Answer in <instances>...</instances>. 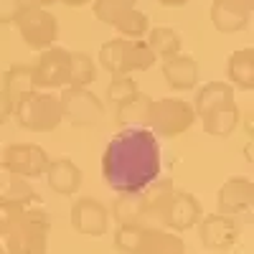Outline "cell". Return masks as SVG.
Masks as SVG:
<instances>
[{
    "instance_id": "cell-1",
    "label": "cell",
    "mask_w": 254,
    "mask_h": 254,
    "mask_svg": "<svg viewBox=\"0 0 254 254\" xmlns=\"http://www.w3.org/2000/svg\"><path fill=\"white\" fill-rule=\"evenodd\" d=\"M102 176L117 193H137L160 178V142L147 127H125L102 155Z\"/></svg>"
},
{
    "instance_id": "cell-2",
    "label": "cell",
    "mask_w": 254,
    "mask_h": 254,
    "mask_svg": "<svg viewBox=\"0 0 254 254\" xmlns=\"http://www.w3.org/2000/svg\"><path fill=\"white\" fill-rule=\"evenodd\" d=\"M99 66L104 71H110L112 76H127L132 71H145L158 61L153 49L147 46L145 38H112L107 44H102L99 49Z\"/></svg>"
},
{
    "instance_id": "cell-3",
    "label": "cell",
    "mask_w": 254,
    "mask_h": 254,
    "mask_svg": "<svg viewBox=\"0 0 254 254\" xmlns=\"http://www.w3.org/2000/svg\"><path fill=\"white\" fill-rule=\"evenodd\" d=\"M196 120L198 117L190 102L181 97H163V99L150 102L145 127L155 137H176V135H183Z\"/></svg>"
},
{
    "instance_id": "cell-4",
    "label": "cell",
    "mask_w": 254,
    "mask_h": 254,
    "mask_svg": "<svg viewBox=\"0 0 254 254\" xmlns=\"http://www.w3.org/2000/svg\"><path fill=\"white\" fill-rule=\"evenodd\" d=\"M3 239L5 254H44L49 244V216L41 206L26 208Z\"/></svg>"
},
{
    "instance_id": "cell-5",
    "label": "cell",
    "mask_w": 254,
    "mask_h": 254,
    "mask_svg": "<svg viewBox=\"0 0 254 254\" xmlns=\"http://www.w3.org/2000/svg\"><path fill=\"white\" fill-rule=\"evenodd\" d=\"M13 115L18 117L20 127H26L31 132H51L61 122V104L59 97L44 89H33L18 99Z\"/></svg>"
},
{
    "instance_id": "cell-6",
    "label": "cell",
    "mask_w": 254,
    "mask_h": 254,
    "mask_svg": "<svg viewBox=\"0 0 254 254\" xmlns=\"http://www.w3.org/2000/svg\"><path fill=\"white\" fill-rule=\"evenodd\" d=\"M31 69L36 89H64L71 84V51L54 44L38 51V61Z\"/></svg>"
},
{
    "instance_id": "cell-7",
    "label": "cell",
    "mask_w": 254,
    "mask_h": 254,
    "mask_svg": "<svg viewBox=\"0 0 254 254\" xmlns=\"http://www.w3.org/2000/svg\"><path fill=\"white\" fill-rule=\"evenodd\" d=\"M20 38L26 41V46L33 51H44L56 44L59 38V20L49 8H28L18 15L15 20Z\"/></svg>"
},
{
    "instance_id": "cell-8",
    "label": "cell",
    "mask_w": 254,
    "mask_h": 254,
    "mask_svg": "<svg viewBox=\"0 0 254 254\" xmlns=\"http://www.w3.org/2000/svg\"><path fill=\"white\" fill-rule=\"evenodd\" d=\"M59 104H61V120H69L76 127L97 125L104 117V104L87 87H64Z\"/></svg>"
},
{
    "instance_id": "cell-9",
    "label": "cell",
    "mask_w": 254,
    "mask_h": 254,
    "mask_svg": "<svg viewBox=\"0 0 254 254\" xmlns=\"http://www.w3.org/2000/svg\"><path fill=\"white\" fill-rule=\"evenodd\" d=\"M49 155L44 147L38 145H8L0 158V171L13 173V176H23V178H38L46 176L49 171Z\"/></svg>"
},
{
    "instance_id": "cell-10",
    "label": "cell",
    "mask_w": 254,
    "mask_h": 254,
    "mask_svg": "<svg viewBox=\"0 0 254 254\" xmlns=\"http://www.w3.org/2000/svg\"><path fill=\"white\" fill-rule=\"evenodd\" d=\"M242 234V221L239 216L229 214H208L198 219V237L208 249L226 252L239 242Z\"/></svg>"
},
{
    "instance_id": "cell-11",
    "label": "cell",
    "mask_w": 254,
    "mask_h": 254,
    "mask_svg": "<svg viewBox=\"0 0 254 254\" xmlns=\"http://www.w3.org/2000/svg\"><path fill=\"white\" fill-rule=\"evenodd\" d=\"M71 226L79 234L102 237L110 229V208L97 198H79L71 206Z\"/></svg>"
},
{
    "instance_id": "cell-12",
    "label": "cell",
    "mask_w": 254,
    "mask_h": 254,
    "mask_svg": "<svg viewBox=\"0 0 254 254\" xmlns=\"http://www.w3.org/2000/svg\"><path fill=\"white\" fill-rule=\"evenodd\" d=\"M254 0H214L211 23L221 33H239L249 26Z\"/></svg>"
},
{
    "instance_id": "cell-13",
    "label": "cell",
    "mask_w": 254,
    "mask_h": 254,
    "mask_svg": "<svg viewBox=\"0 0 254 254\" xmlns=\"http://www.w3.org/2000/svg\"><path fill=\"white\" fill-rule=\"evenodd\" d=\"M254 203V183L247 176H231L219 190V214L242 216Z\"/></svg>"
},
{
    "instance_id": "cell-14",
    "label": "cell",
    "mask_w": 254,
    "mask_h": 254,
    "mask_svg": "<svg viewBox=\"0 0 254 254\" xmlns=\"http://www.w3.org/2000/svg\"><path fill=\"white\" fill-rule=\"evenodd\" d=\"M165 84L176 92H190L198 84V61L188 54H176L163 59Z\"/></svg>"
},
{
    "instance_id": "cell-15",
    "label": "cell",
    "mask_w": 254,
    "mask_h": 254,
    "mask_svg": "<svg viewBox=\"0 0 254 254\" xmlns=\"http://www.w3.org/2000/svg\"><path fill=\"white\" fill-rule=\"evenodd\" d=\"M226 79L237 89H254V49H239L226 59Z\"/></svg>"
},
{
    "instance_id": "cell-16",
    "label": "cell",
    "mask_w": 254,
    "mask_h": 254,
    "mask_svg": "<svg viewBox=\"0 0 254 254\" xmlns=\"http://www.w3.org/2000/svg\"><path fill=\"white\" fill-rule=\"evenodd\" d=\"M49 186L61 196H71L79 190L81 186V171L69 160V158H59L49 163V171H46Z\"/></svg>"
},
{
    "instance_id": "cell-17",
    "label": "cell",
    "mask_w": 254,
    "mask_h": 254,
    "mask_svg": "<svg viewBox=\"0 0 254 254\" xmlns=\"http://www.w3.org/2000/svg\"><path fill=\"white\" fill-rule=\"evenodd\" d=\"M231 102H234V87L226 81H211L198 89L196 102H193V112L201 120L208 112H214V110L224 107V104H231Z\"/></svg>"
},
{
    "instance_id": "cell-18",
    "label": "cell",
    "mask_w": 254,
    "mask_h": 254,
    "mask_svg": "<svg viewBox=\"0 0 254 254\" xmlns=\"http://www.w3.org/2000/svg\"><path fill=\"white\" fill-rule=\"evenodd\" d=\"M140 254H186V247H183V239L176 231L147 226V234H145Z\"/></svg>"
},
{
    "instance_id": "cell-19",
    "label": "cell",
    "mask_w": 254,
    "mask_h": 254,
    "mask_svg": "<svg viewBox=\"0 0 254 254\" xmlns=\"http://www.w3.org/2000/svg\"><path fill=\"white\" fill-rule=\"evenodd\" d=\"M150 97L142 94L140 89L127 97L125 102L117 104V122L122 127H145V120H147V110H150Z\"/></svg>"
},
{
    "instance_id": "cell-20",
    "label": "cell",
    "mask_w": 254,
    "mask_h": 254,
    "mask_svg": "<svg viewBox=\"0 0 254 254\" xmlns=\"http://www.w3.org/2000/svg\"><path fill=\"white\" fill-rule=\"evenodd\" d=\"M201 122H203V130L208 135L229 137L239 125V110H237V104L231 102V104H224V107H219L214 112H208L206 117H201Z\"/></svg>"
},
{
    "instance_id": "cell-21",
    "label": "cell",
    "mask_w": 254,
    "mask_h": 254,
    "mask_svg": "<svg viewBox=\"0 0 254 254\" xmlns=\"http://www.w3.org/2000/svg\"><path fill=\"white\" fill-rule=\"evenodd\" d=\"M0 89L8 94V99L13 104H18V99L33 92L36 84H33V69L31 66H23V64H15L10 66L5 74H3V84H0Z\"/></svg>"
},
{
    "instance_id": "cell-22",
    "label": "cell",
    "mask_w": 254,
    "mask_h": 254,
    "mask_svg": "<svg viewBox=\"0 0 254 254\" xmlns=\"http://www.w3.org/2000/svg\"><path fill=\"white\" fill-rule=\"evenodd\" d=\"M142 211H145V190H137V193H117V198L112 203V219L117 221V226L140 224Z\"/></svg>"
},
{
    "instance_id": "cell-23",
    "label": "cell",
    "mask_w": 254,
    "mask_h": 254,
    "mask_svg": "<svg viewBox=\"0 0 254 254\" xmlns=\"http://www.w3.org/2000/svg\"><path fill=\"white\" fill-rule=\"evenodd\" d=\"M0 193L8 196L10 201L20 203V206H26V208H38L41 203V196L36 193V190L31 188L28 178L23 176H13V173H5L3 176V186H0Z\"/></svg>"
},
{
    "instance_id": "cell-24",
    "label": "cell",
    "mask_w": 254,
    "mask_h": 254,
    "mask_svg": "<svg viewBox=\"0 0 254 254\" xmlns=\"http://www.w3.org/2000/svg\"><path fill=\"white\" fill-rule=\"evenodd\" d=\"M145 41H147V46L153 49L155 59H168V56H176L181 54L183 49V41L178 36V31L173 28H168V26H155L145 33Z\"/></svg>"
},
{
    "instance_id": "cell-25",
    "label": "cell",
    "mask_w": 254,
    "mask_h": 254,
    "mask_svg": "<svg viewBox=\"0 0 254 254\" xmlns=\"http://www.w3.org/2000/svg\"><path fill=\"white\" fill-rule=\"evenodd\" d=\"M145 234H147V226L142 224H122L115 231V247L122 254H140Z\"/></svg>"
},
{
    "instance_id": "cell-26",
    "label": "cell",
    "mask_w": 254,
    "mask_h": 254,
    "mask_svg": "<svg viewBox=\"0 0 254 254\" xmlns=\"http://www.w3.org/2000/svg\"><path fill=\"white\" fill-rule=\"evenodd\" d=\"M112 28L122 38H145V33L150 31V18H147L142 10L132 8V10H127L125 15H120Z\"/></svg>"
},
{
    "instance_id": "cell-27",
    "label": "cell",
    "mask_w": 254,
    "mask_h": 254,
    "mask_svg": "<svg viewBox=\"0 0 254 254\" xmlns=\"http://www.w3.org/2000/svg\"><path fill=\"white\" fill-rule=\"evenodd\" d=\"M97 79V64L89 54L71 51V84L69 87H89Z\"/></svg>"
},
{
    "instance_id": "cell-28",
    "label": "cell",
    "mask_w": 254,
    "mask_h": 254,
    "mask_svg": "<svg viewBox=\"0 0 254 254\" xmlns=\"http://www.w3.org/2000/svg\"><path fill=\"white\" fill-rule=\"evenodd\" d=\"M137 0H94V15L104 26H115L117 18L135 8Z\"/></svg>"
},
{
    "instance_id": "cell-29",
    "label": "cell",
    "mask_w": 254,
    "mask_h": 254,
    "mask_svg": "<svg viewBox=\"0 0 254 254\" xmlns=\"http://www.w3.org/2000/svg\"><path fill=\"white\" fill-rule=\"evenodd\" d=\"M23 211H26V206H20V203H15L8 196L0 193V237H5L8 231L15 226V221L20 219Z\"/></svg>"
},
{
    "instance_id": "cell-30",
    "label": "cell",
    "mask_w": 254,
    "mask_h": 254,
    "mask_svg": "<svg viewBox=\"0 0 254 254\" xmlns=\"http://www.w3.org/2000/svg\"><path fill=\"white\" fill-rule=\"evenodd\" d=\"M137 92V81L127 74V76H112V84L107 87V102H125L127 97H132Z\"/></svg>"
},
{
    "instance_id": "cell-31",
    "label": "cell",
    "mask_w": 254,
    "mask_h": 254,
    "mask_svg": "<svg viewBox=\"0 0 254 254\" xmlns=\"http://www.w3.org/2000/svg\"><path fill=\"white\" fill-rule=\"evenodd\" d=\"M38 0H0V26L3 23H15L18 15L28 10V8H38ZM44 8V5H41Z\"/></svg>"
},
{
    "instance_id": "cell-32",
    "label": "cell",
    "mask_w": 254,
    "mask_h": 254,
    "mask_svg": "<svg viewBox=\"0 0 254 254\" xmlns=\"http://www.w3.org/2000/svg\"><path fill=\"white\" fill-rule=\"evenodd\" d=\"M13 112H15V104L8 99V94H5L3 89H0V125H3V122H8Z\"/></svg>"
},
{
    "instance_id": "cell-33",
    "label": "cell",
    "mask_w": 254,
    "mask_h": 254,
    "mask_svg": "<svg viewBox=\"0 0 254 254\" xmlns=\"http://www.w3.org/2000/svg\"><path fill=\"white\" fill-rule=\"evenodd\" d=\"M188 3V0H158V5H163V8H183Z\"/></svg>"
},
{
    "instance_id": "cell-34",
    "label": "cell",
    "mask_w": 254,
    "mask_h": 254,
    "mask_svg": "<svg viewBox=\"0 0 254 254\" xmlns=\"http://www.w3.org/2000/svg\"><path fill=\"white\" fill-rule=\"evenodd\" d=\"M64 5H69V8H81V5H87L89 0H61Z\"/></svg>"
},
{
    "instance_id": "cell-35",
    "label": "cell",
    "mask_w": 254,
    "mask_h": 254,
    "mask_svg": "<svg viewBox=\"0 0 254 254\" xmlns=\"http://www.w3.org/2000/svg\"><path fill=\"white\" fill-rule=\"evenodd\" d=\"M38 3L44 5V8H49V5H56V3H61V0H38Z\"/></svg>"
},
{
    "instance_id": "cell-36",
    "label": "cell",
    "mask_w": 254,
    "mask_h": 254,
    "mask_svg": "<svg viewBox=\"0 0 254 254\" xmlns=\"http://www.w3.org/2000/svg\"><path fill=\"white\" fill-rule=\"evenodd\" d=\"M0 254H5V247L3 244H0Z\"/></svg>"
},
{
    "instance_id": "cell-37",
    "label": "cell",
    "mask_w": 254,
    "mask_h": 254,
    "mask_svg": "<svg viewBox=\"0 0 254 254\" xmlns=\"http://www.w3.org/2000/svg\"><path fill=\"white\" fill-rule=\"evenodd\" d=\"M0 186H3V171H0Z\"/></svg>"
}]
</instances>
